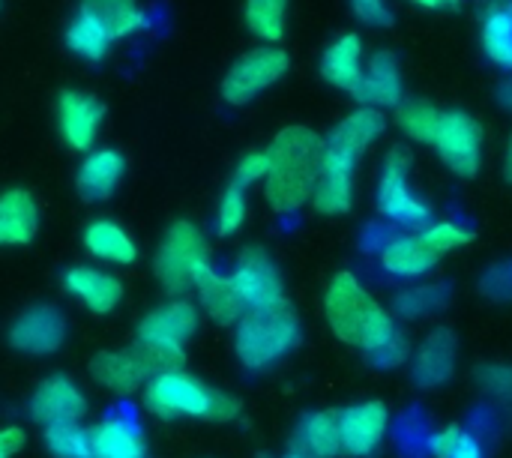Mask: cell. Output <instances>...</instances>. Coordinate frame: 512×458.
Masks as SVG:
<instances>
[{
  "instance_id": "cell-4",
  "label": "cell",
  "mask_w": 512,
  "mask_h": 458,
  "mask_svg": "<svg viewBox=\"0 0 512 458\" xmlns=\"http://www.w3.org/2000/svg\"><path fill=\"white\" fill-rule=\"evenodd\" d=\"M144 408L159 420L192 417L204 423H231L240 417V399L207 387L183 369L153 375L144 384Z\"/></svg>"
},
{
  "instance_id": "cell-43",
  "label": "cell",
  "mask_w": 512,
  "mask_h": 458,
  "mask_svg": "<svg viewBox=\"0 0 512 458\" xmlns=\"http://www.w3.org/2000/svg\"><path fill=\"white\" fill-rule=\"evenodd\" d=\"M504 177H507V183H512V132L510 141H507V150H504Z\"/></svg>"
},
{
  "instance_id": "cell-16",
  "label": "cell",
  "mask_w": 512,
  "mask_h": 458,
  "mask_svg": "<svg viewBox=\"0 0 512 458\" xmlns=\"http://www.w3.org/2000/svg\"><path fill=\"white\" fill-rule=\"evenodd\" d=\"M390 426V411L384 402H360L345 411H339V435H342V453L354 458L369 456L381 447Z\"/></svg>"
},
{
  "instance_id": "cell-25",
  "label": "cell",
  "mask_w": 512,
  "mask_h": 458,
  "mask_svg": "<svg viewBox=\"0 0 512 458\" xmlns=\"http://www.w3.org/2000/svg\"><path fill=\"white\" fill-rule=\"evenodd\" d=\"M39 231V207L36 198L12 186L0 192V246H27Z\"/></svg>"
},
{
  "instance_id": "cell-14",
  "label": "cell",
  "mask_w": 512,
  "mask_h": 458,
  "mask_svg": "<svg viewBox=\"0 0 512 458\" xmlns=\"http://www.w3.org/2000/svg\"><path fill=\"white\" fill-rule=\"evenodd\" d=\"M63 342H66V318L57 306H45V303L30 306L9 327V345L18 354L48 357L60 351Z\"/></svg>"
},
{
  "instance_id": "cell-15",
  "label": "cell",
  "mask_w": 512,
  "mask_h": 458,
  "mask_svg": "<svg viewBox=\"0 0 512 458\" xmlns=\"http://www.w3.org/2000/svg\"><path fill=\"white\" fill-rule=\"evenodd\" d=\"M27 411H30V420L45 429L60 426V423H81L87 414V396L69 378L54 375V378H45L33 390Z\"/></svg>"
},
{
  "instance_id": "cell-30",
  "label": "cell",
  "mask_w": 512,
  "mask_h": 458,
  "mask_svg": "<svg viewBox=\"0 0 512 458\" xmlns=\"http://www.w3.org/2000/svg\"><path fill=\"white\" fill-rule=\"evenodd\" d=\"M480 42L495 66L512 72V3H498L486 12Z\"/></svg>"
},
{
  "instance_id": "cell-32",
  "label": "cell",
  "mask_w": 512,
  "mask_h": 458,
  "mask_svg": "<svg viewBox=\"0 0 512 458\" xmlns=\"http://www.w3.org/2000/svg\"><path fill=\"white\" fill-rule=\"evenodd\" d=\"M441 108L432 105L429 99H408L402 105H396V123L399 129L420 144H435L438 126H441Z\"/></svg>"
},
{
  "instance_id": "cell-40",
  "label": "cell",
  "mask_w": 512,
  "mask_h": 458,
  "mask_svg": "<svg viewBox=\"0 0 512 458\" xmlns=\"http://www.w3.org/2000/svg\"><path fill=\"white\" fill-rule=\"evenodd\" d=\"M24 447V432L18 426L0 429V458H12Z\"/></svg>"
},
{
  "instance_id": "cell-8",
  "label": "cell",
  "mask_w": 512,
  "mask_h": 458,
  "mask_svg": "<svg viewBox=\"0 0 512 458\" xmlns=\"http://www.w3.org/2000/svg\"><path fill=\"white\" fill-rule=\"evenodd\" d=\"M210 264V246L198 225L180 219L174 222L153 258V273L168 294H186L195 285V276Z\"/></svg>"
},
{
  "instance_id": "cell-19",
  "label": "cell",
  "mask_w": 512,
  "mask_h": 458,
  "mask_svg": "<svg viewBox=\"0 0 512 458\" xmlns=\"http://www.w3.org/2000/svg\"><path fill=\"white\" fill-rule=\"evenodd\" d=\"M354 99H360L363 108H378V111L390 105H402V69L393 51L381 48L369 57Z\"/></svg>"
},
{
  "instance_id": "cell-24",
  "label": "cell",
  "mask_w": 512,
  "mask_h": 458,
  "mask_svg": "<svg viewBox=\"0 0 512 458\" xmlns=\"http://www.w3.org/2000/svg\"><path fill=\"white\" fill-rule=\"evenodd\" d=\"M456 336L450 330L429 333L414 351V381L420 387H441L456 372Z\"/></svg>"
},
{
  "instance_id": "cell-3",
  "label": "cell",
  "mask_w": 512,
  "mask_h": 458,
  "mask_svg": "<svg viewBox=\"0 0 512 458\" xmlns=\"http://www.w3.org/2000/svg\"><path fill=\"white\" fill-rule=\"evenodd\" d=\"M324 315L336 339L363 348L366 354H378L399 330L393 312L381 306L354 273H336L324 294Z\"/></svg>"
},
{
  "instance_id": "cell-12",
  "label": "cell",
  "mask_w": 512,
  "mask_h": 458,
  "mask_svg": "<svg viewBox=\"0 0 512 458\" xmlns=\"http://www.w3.org/2000/svg\"><path fill=\"white\" fill-rule=\"evenodd\" d=\"M231 282H234L246 309H264V306L285 303L282 273L261 246H249L240 252L234 273H231Z\"/></svg>"
},
{
  "instance_id": "cell-44",
  "label": "cell",
  "mask_w": 512,
  "mask_h": 458,
  "mask_svg": "<svg viewBox=\"0 0 512 458\" xmlns=\"http://www.w3.org/2000/svg\"><path fill=\"white\" fill-rule=\"evenodd\" d=\"M264 458H297L294 453H285V456H264Z\"/></svg>"
},
{
  "instance_id": "cell-20",
  "label": "cell",
  "mask_w": 512,
  "mask_h": 458,
  "mask_svg": "<svg viewBox=\"0 0 512 458\" xmlns=\"http://www.w3.org/2000/svg\"><path fill=\"white\" fill-rule=\"evenodd\" d=\"M363 39L360 33H342L336 36L327 51L321 54V75L327 84H333L336 90L345 93H357L360 81H363Z\"/></svg>"
},
{
  "instance_id": "cell-21",
  "label": "cell",
  "mask_w": 512,
  "mask_h": 458,
  "mask_svg": "<svg viewBox=\"0 0 512 458\" xmlns=\"http://www.w3.org/2000/svg\"><path fill=\"white\" fill-rule=\"evenodd\" d=\"M90 375L96 384H102L105 390L117 393V396H132L138 393L147 381L150 372L141 363V357L132 351H102L90 360Z\"/></svg>"
},
{
  "instance_id": "cell-17",
  "label": "cell",
  "mask_w": 512,
  "mask_h": 458,
  "mask_svg": "<svg viewBox=\"0 0 512 458\" xmlns=\"http://www.w3.org/2000/svg\"><path fill=\"white\" fill-rule=\"evenodd\" d=\"M123 171H126V159L120 150H114V147L87 150L75 171V189L90 204L108 201L120 189Z\"/></svg>"
},
{
  "instance_id": "cell-41",
  "label": "cell",
  "mask_w": 512,
  "mask_h": 458,
  "mask_svg": "<svg viewBox=\"0 0 512 458\" xmlns=\"http://www.w3.org/2000/svg\"><path fill=\"white\" fill-rule=\"evenodd\" d=\"M414 6H423V9H456L459 0H411Z\"/></svg>"
},
{
  "instance_id": "cell-28",
  "label": "cell",
  "mask_w": 512,
  "mask_h": 458,
  "mask_svg": "<svg viewBox=\"0 0 512 458\" xmlns=\"http://www.w3.org/2000/svg\"><path fill=\"white\" fill-rule=\"evenodd\" d=\"M93 456L96 458H144V435L126 417H108L93 429Z\"/></svg>"
},
{
  "instance_id": "cell-10",
  "label": "cell",
  "mask_w": 512,
  "mask_h": 458,
  "mask_svg": "<svg viewBox=\"0 0 512 458\" xmlns=\"http://www.w3.org/2000/svg\"><path fill=\"white\" fill-rule=\"evenodd\" d=\"M411 150L408 147H393L384 159L381 177H378V192H375V207L381 216L402 222V225H423L429 219V204L420 201L408 183L411 174Z\"/></svg>"
},
{
  "instance_id": "cell-37",
  "label": "cell",
  "mask_w": 512,
  "mask_h": 458,
  "mask_svg": "<svg viewBox=\"0 0 512 458\" xmlns=\"http://www.w3.org/2000/svg\"><path fill=\"white\" fill-rule=\"evenodd\" d=\"M267 171H270V159H267V150H249L240 156V162L234 165V180L237 186L249 189L261 180H267Z\"/></svg>"
},
{
  "instance_id": "cell-1",
  "label": "cell",
  "mask_w": 512,
  "mask_h": 458,
  "mask_svg": "<svg viewBox=\"0 0 512 458\" xmlns=\"http://www.w3.org/2000/svg\"><path fill=\"white\" fill-rule=\"evenodd\" d=\"M387 120L378 108H360L339 120L324 138L321 174L312 195V207L321 216H342L354 204V171L363 153L384 135Z\"/></svg>"
},
{
  "instance_id": "cell-38",
  "label": "cell",
  "mask_w": 512,
  "mask_h": 458,
  "mask_svg": "<svg viewBox=\"0 0 512 458\" xmlns=\"http://www.w3.org/2000/svg\"><path fill=\"white\" fill-rule=\"evenodd\" d=\"M351 9L369 27H390L393 24V12H390L387 0H351Z\"/></svg>"
},
{
  "instance_id": "cell-5",
  "label": "cell",
  "mask_w": 512,
  "mask_h": 458,
  "mask_svg": "<svg viewBox=\"0 0 512 458\" xmlns=\"http://www.w3.org/2000/svg\"><path fill=\"white\" fill-rule=\"evenodd\" d=\"M195 330H198V306L180 297L156 306L138 321L135 354L147 366L150 378L183 366V351L186 342L195 336Z\"/></svg>"
},
{
  "instance_id": "cell-9",
  "label": "cell",
  "mask_w": 512,
  "mask_h": 458,
  "mask_svg": "<svg viewBox=\"0 0 512 458\" xmlns=\"http://www.w3.org/2000/svg\"><path fill=\"white\" fill-rule=\"evenodd\" d=\"M291 69V57L282 45H255L246 54H240L225 78H222V99L228 105H249L264 90L279 84Z\"/></svg>"
},
{
  "instance_id": "cell-39",
  "label": "cell",
  "mask_w": 512,
  "mask_h": 458,
  "mask_svg": "<svg viewBox=\"0 0 512 458\" xmlns=\"http://www.w3.org/2000/svg\"><path fill=\"white\" fill-rule=\"evenodd\" d=\"M408 357H411V345H408V339H405L402 333H396L378 354H372V360H375L378 366H384V369H393V366L405 363Z\"/></svg>"
},
{
  "instance_id": "cell-22",
  "label": "cell",
  "mask_w": 512,
  "mask_h": 458,
  "mask_svg": "<svg viewBox=\"0 0 512 458\" xmlns=\"http://www.w3.org/2000/svg\"><path fill=\"white\" fill-rule=\"evenodd\" d=\"M195 294H198V309L210 318V321H216V324H237L240 318H243V312H246V306H243V300H240V294H237V288H234V282H231V276H222V273H216L210 264L195 276Z\"/></svg>"
},
{
  "instance_id": "cell-31",
  "label": "cell",
  "mask_w": 512,
  "mask_h": 458,
  "mask_svg": "<svg viewBox=\"0 0 512 458\" xmlns=\"http://www.w3.org/2000/svg\"><path fill=\"white\" fill-rule=\"evenodd\" d=\"M63 42H66V48H69L75 57H81V60H87V63H102V60L111 54V45H114V39H111L99 24H93L90 18H84V15H78V12H75V18L66 24Z\"/></svg>"
},
{
  "instance_id": "cell-45",
  "label": "cell",
  "mask_w": 512,
  "mask_h": 458,
  "mask_svg": "<svg viewBox=\"0 0 512 458\" xmlns=\"http://www.w3.org/2000/svg\"><path fill=\"white\" fill-rule=\"evenodd\" d=\"M0 6H3V0H0Z\"/></svg>"
},
{
  "instance_id": "cell-18",
  "label": "cell",
  "mask_w": 512,
  "mask_h": 458,
  "mask_svg": "<svg viewBox=\"0 0 512 458\" xmlns=\"http://www.w3.org/2000/svg\"><path fill=\"white\" fill-rule=\"evenodd\" d=\"M63 288L93 315H108L120 306L123 300V282L111 276L108 270L78 264L63 273Z\"/></svg>"
},
{
  "instance_id": "cell-42",
  "label": "cell",
  "mask_w": 512,
  "mask_h": 458,
  "mask_svg": "<svg viewBox=\"0 0 512 458\" xmlns=\"http://www.w3.org/2000/svg\"><path fill=\"white\" fill-rule=\"evenodd\" d=\"M498 102H501L507 111H512V81H507V84L498 90Z\"/></svg>"
},
{
  "instance_id": "cell-33",
  "label": "cell",
  "mask_w": 512,
  "mask_h": 458,
  "mask_svg": "<svg viewBox=\"0 0 512 458\" xmlns=\"http://www.w3.org/2000/svg\"><path fill=\"white\" fill-rule=\"evenodd\" d=\"M45 447L54 458H96L93 456V429H84L81 423L48 426Z\"/></svg>"
},
{
  "instance_id": "cell-7",
  "label": "cell",
  "mask_w": 512,
  "mask_h": 458,
  "mask_svg": "<svg viewBox=\"0 0 512 458\" xmlns=\"http://www.w3.org/2000/svg\"><path fill=\"white\" fill-rule=\"evenodd\" d=\"M471 237L474 234L456 222H435L423 231L387 240V246L381 249V264L393 276L414 279V276L429 273L447 252L471 243Z\"/></svg>"
},
{
  "instance_id": "cell-27",
  "label": "cell",
  "mask_w": 512,
  "mask_h": 458,
  "mask_svg": "<svg viewBox=\"0 0 512 458\" xmlns=\"http://www.w3.org/2000/svg\"><path fill=\"white\" fill-rule=\"evenodd\" d=\"M84 249L90 258L102 264H114V267H129L138 258V246L132 234L114 219H93L84 228Z\"/></svg>"
},
{
  "instance_id": "cell-34",
  "label": "cell",
  "mask_w": 512,
  "mask_h": 458,
  "mask_svg": "<svg viewBox=\"0 0 512 458\" xmlns=\"http://www.w3.org/2000/svg\"><path fill=\"white\" fill-rule=\"evenodd\" d=\"M246 213H249L246 189L237 183H228L225 192L219 195V204H216V234L219 237L237 234L246 222Z\"/></svg>"
},
{
  "instance_id": "cell-13",
  "label": "cell",
  "mask_w": 512,
  "mask_h": 458,
  "mask_svg": "<svg viewBox=\"0 0 512 458\" xmlns=\"http://www.w3.org/2000/svg\"><path fill=\"white\" fill-rule=\"evenodd\" d=\"M105 120V105L87 90H60L57 96V129L69 150L87 153L96 144V135Z\"/></svg>"
},
{
  "instance_id": "cell-36",
  "label": "cell",
  "mask_w": 512,
  "mask_h": 458,
  "mask_svg": "<svg viewBox=\"0 0 512 458\" xmlns=\"http://www.w3.org/2000/svg\"><path fill=\"white\" fill-rule=\"evenodd\" d=\"M444 291L441 288H432V285H423V288H411V291H405V294H399V300H396V312L399 315H405V318H420V315H426V312H432V309H438L441 306V297Z\"/></svg>"
},
{
  "instance_id": "cell-6",
  "label": "cell",
  "mask_w": 512,
  "mask_h": 458,
  "mask_svg": "<svg viewBox=\"0 0 512 458\" xmlns=\"http://www.w3.org/2000/svg\"><path fill=\"white\" fill-rule=\"evenodd\" d=\"M300 345V321L294 309L285 303L246 309L237 321L234 351L246 369H270L282 357H288Z\"/></svg>"
},
{
  "instance_id": "cell-2",
  "label": "cell",
  "mask_w": 512,
  "mask_h": 458,
  "mask_svg": "<svg viewBox=\"0 0 512 458\" xmlns=\"http://www.w3.org/2000/svg\"><path fill=\"white\" fill-rule=\"evenodd\" d=\"M324 156V138L309 126H285L267 147L270 171L264 180V198L273 213L291 216L303 210L318 186Z\"/></svg>"
},
{
  "instance_id": "cell-29",
  "label": "cell",
  "mask_w": 512,
  "mask_h": 458,
  "mask_svg": "<svg viewBox=\"0 0 512 458\" xmlns=\"http://www.w3.org/2000/svg\"><path fill=\"white\" fill-rule=\"evenodd\" d=\"M243 21L264 45H279L288 33V0H246Z\"/></svg>"
},
{
  "instance_id": "cell-11",
  "label": "cell",
  "mask_w": 512,
  "mask_h": 458,
  "mask_svg": "<svg viewBox=\"0 0 512 458\" xmlns=\"http://www.w3.org/2000/svg\"><path fill=\"white\" fill-rule=\"evenodd\" d=\"M435 150L456 177H474L483 165V126L468 111H444Z\"/></svg>"
},
{
  "instance_id": "cell-26",
  "label": "cell",
  "mask_w": 512,
  "mask_h": 458,
  "mask_svg": "<svg viewBox=\"0 0 512 458\" xmlns=\"http://www.w3.org/2000/svg\"><path fill=\"white\" fill-rule=\"evenodd\" d=\"M297 458H336L342 456V435H339V414L336 411H315L309 414L291 441Z\"/></svg>"
},
{
  "instance_id": "cell-23",
  "label": "cell",
  "mask_w": 512,
  "mask_h": 458,
  "mask_svg": "<svg viewBox=\"0 0 512 458\" xmlns=\"http://www.w3.org/2000/svg\"><path fill=\"white\" fill-rule=\"evenodd\" d=\"M75 12L99 24L114 42L129 39L147 27V9L141 0H78Z\"/></svg>"
},
{
  "instance_id": "cell-35",
  "label": "cell",
  "mask_w": 512,
  "mask_h": 458,
  "mask_svg": "<svg viewBox=\"0 0 512 458\" xmlns=\"http://www.w3.org/2000/svg\"><path fill=\"white\" fill-rule=\"evenodd\" d=\"M429 450L435 458H483L480 441L462 426H447L429 438Z\"/></svg>"
}]
</instances>
